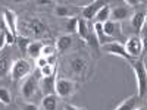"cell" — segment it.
I'll return each mask as SVG.
<instances>
[{"label":"cell","mask_w":147,"mask_h":110,"mask_svg":"<svg viewBox=\"0 0 147 110\" xmlns=\"http://www.w3.org/2000/svg\"><path fill=\"white\" fill-rule=\"evenodd\" d=\"M132 69L136 73V79H137V87H138V93L137 97L138 100L146 97V90H147V72H146V65H144V59L138 60V62L132 63Z\"/></svg>","instance_id":"1"},{"label":"cell","mask_w":147,"mask_h":110,"mask_svg":"<svg viewBox=\"0 0 147 110\" xmlns=\"http://www.w3.org/2000/svg\"><path fill=\"white\" fill-rule=\"evenodd\" d=\"M10 79L12 81H21L24 78L30 76L31 73V63L27 59H18L13 62V65L10 66Z\"/></svg>","instance_id":"2"},{"label":"cell","mask_w":147,"mask_h":110,"mask_svg":"<svg viewBox=\"0 0 147 110\" xmlns=\"http://www.w3.org/2000/svg\"><path fill=\"white\" fill-rule=\"evenodd\" d=\"M77 90V84L72 79L68 78H56V85H55V94L60 99H68L71 97Z\"/></svg>","instance_id":"3"},{"label":"cell","mask_w":147,"mask_h":110,"mask_svg":"<svg viewBox=\"0 0 147 110\" xmlns=\"http://www.w3.org/2000/svg\"><path fill=\"white\" fill-rule=\"evenodd\" d=\"M125 52L128 53V56L131 59H136V57H140L144 52V40H141L140 37L134 35V37H128L125 44Z\"/></svg>","instance_id":"4"},{"label":"cell","mask_w":147,"mask_h":110,"mask_svg":"<svg viewBox=\"0 0 147 110\" xmlns=\"http://www.w3.org/2000/svg\"><path fill=\"white\" fill-rule=\"evenodd\" d=\"M69 70L77 76H84L85 72H87V59L84 56L75 54L69 59Z\"/></svg>","instance_id":"5"},{"label":"cell","mask_w":147,"mask_h":110,"mask_svg":"<svg viewBox=\"0 0 147 110\" xmlns=\"http://www.w3.org/2000/svg\"><path fill=\"white\" fill-rule=\"evenodd\" d=\"M132 16V12L128 6L125 5H121V6H113L110 7V15H109V19L113 21V22H124L127 19H129Z\"/></svg>","instance_id":"6"},{"label":"cell","mask_w":147,"mask_h":110,"mask_svg":"<svg viewBox=\"0 0 147 110\" xmlns=\"http://www.w3.org/2000/svg\"><path fill=\"white\" fill-rule=\"evenodd\" d=\"M3 22H5V28L13 35V38L16 40V37H18V18H16V13L10 9H5L3 10Z\"/></svg>","instance_id":"7"},{"label":"cell","mask_w":147,"mask_h":110,"mask_svg":"<svg viewBox=\"0 0 147 110\" xmlns=\"http://www.w3.org/2000/svg\"><path fill=\"white\" fill-rule=\"evenodd\" d=\"M102 47H103V52H106V53H109V54L119 56V57H122V59H127V60H132V59L128 56V53L125 52V47H124V44L119 43V41H112V43H107V44H105V46H102Z\"/></svg>","instance_id":"8"},{"label":"cell","mask_w":147,"mask_h":110,"mask_svg":"<svg viewBox=\"0 0 147 110\" xmlns=\"http://www.w3.org/2000/svg\"><path fill=\"white\" fill-rule=\"evenodd\" d=\"M37 87H38V84H37V81L32 78V76H27V79L24 81V84L21 85V95L24 97V99H32L35 91H37Z\"/></svg>","instance_id":"9"},{"label":"cell","mask_w":147,"mask_h":110,"mask_svg":"<svg viewBox=\"0 0 147 110\" xmlns=\"http://www.w3.org/2000/svg\"><path fill=\"white\" fill-rule=\"evenodd\" d=\"M103 5H106V2H102V0H96V2L87 5L85 7L81 9V18L85 19V21H91V19H94L96 13L99 12V9H100Z\"/></svg>","instance_id":"10"},{"label":"cell","mask_w":147,"mask_h":110,"mask_svg":"<svg viewBox=\"0 0 147 110\" xmlns=\"http://www.w3.org/2000/svg\"><path fill=\"white\" fill-rule=\"evenodd\" d=\"M103 31L105 34L109 37V38H112L113 41L118 38V37H122V28H121V23L119 22H113V21H106L103 23Z\"/></svg>","instance_id":"11"},{"label":"cell","mask_w":147,"mask_h":110,"mask_svg":"<svg viewBox=\"0 0 147 110\" xmlns=\"http://www.w3.org/2000/svg\"><path fill=\"white\" fill-rule=\"evenodd\" d=\"M38 87L41 90V93L44 95H49V94H55V85H56V73H53V75L50 76H43L40 79Z\"/></svg>","instance_id":"12"},{"label":"cell","mask_w":147,"mask_h":110,"mask_svg":"<svg viewBox=\"0 0 147 110\" xmlns=\"http://www.w3.org/2000/svg\"><path fill=\"white\" fill-rule=\"evenodd\" d=\"M131 27L136 32L146 31V12H136L131 16Z\"/></svg>","instance_id":"13"},{"label":"cell","mask_w":147,"mask_h":110,"mask_svg":"<svg viewBox=\"0 0 147 110\" xmlns=\"http://www.w3.org/2000/svg\"><path fill=\"white\" fill-rule=\"evenodd\" d=\"M72 43H74L72 35H69V34L59 35L57 40H56V50H57L59 53H65V52H68L69 48H71Z\"/></svg>","instance_id":"14"},{"label":"cell","mask_w":147,"mask_h":110,"mask_svg":"<svg viewBox=\"0 0 147 110\" xmlns=\"http://www.w3.org/2000/svg\"><path fill=\"white\" fill-rule=\"evenodd\" d=\"M93 31H94V34H96V37H97V41H99L100 46H105V44H107V43H112V41H113L112 38H109V37L105 34V31H103V23L94 22Z\"/></svg>","instance_id":"15"},{"label":"cell","mask_w":147,"mask_h":110,"mask_svg":"<svg viewBox=\"0 0 147 110\" xmlns=\"http://www.w3.org/2000/svg\"><path fill=\"white\" fill-rule=\"evenodd\" d=\"M41 107L44 110H56V107H57V95L56 94L44 95L43 100H41Z\"/></svg>","instance_id":"16"},{"label":"cell","mask_w":147,"mask_h":110,"mask_svg":"<svg viewBox=\"0 0 147 110\" xmlns=\"http://www.w3.org/2000/svg\"><path fill=\"white\" fill-rule=\"evenodd\" d=\"M41 50H43V44L40 41H31V44L28 46L27 54L31 59H38L41 56Z\"/></svg>","instance_id":"17"},{"label":"cell","mask_w":147,"mask_h":110,"mask_svg":"<svg viewBox=\"0 0 147 110\" xmlns=\"http://www.w3.org/2000/svg\"><path fill=\"white\" fill-rule=\"evenodd\" d=\"M109 15H110V6H109V3H106L99 9V12L96 13L94 19H96L97 23H105L106 21H109Z\"/></svg>","instance_id":"18"},{"label":"cell","mask_w":147,"mask_h":110,"mask_svg":"<svg viewBox=\"0 0 147 110\" xmlns=\"http://www.w3.org/2000/svg\"><path fill=\"white\" fill-rule=\"evenodd\" d=\"M137 103H138V97H137V95H131L129 99L124 100V101H122L116 109H113V110H134V109L137 107Z\"/></svg>","instance_id":"19"},{"label":"cell","mask_w":147,"mask_h":110,"mask_svg":"<svg viewBox=\"0 0 147 110\" xmlns=\"http://www.w3.org/2000/svg\"><path fill=\"white\" fill-rule=\"evenodd\" d=\"M77 32H78V35L81 37L82 40H87V37H88V32H90V28H88V23H87V21H85V19H82L81 16L78 18Z\"/></svg>","instance_id":"20"},{"label":"cell","mask_w":147,"mask_h":110,"mask_svg":"<svg viewBox=\"0 0 147 110\" xmlns=\"http://www.w3.org/2000/svg\"><path fill=\"white\" fill-rule=\"evenodd\" d=\"M30 30L35 34V35H43L47 31V27L40 21V19H32L30 22Z\"/></svg>","instance_id":"21"},{"label":"cell","mask_w":147,"mask_h":110,"mask_svg":"<svg viewBox=\"0 0 147 110\" xmlns=\"http://www.w3.org/2000/svg\"><path fill=\"white\" fill-rule=\"evenodd\" d=\"M55 15L59 18H68V16L74 15V9H71L69 6H65V5H56Z\"/></svg>","instance_id":"22"},{"label":"cell","mask_w":147,"mask_h":110,"mask_svg":"<svg viewBox=\"0 0 147 110\" xmlns=\"http://www.w3.org/2000/svg\"><path fill=\"white\" fill-rule=\"evenodd\" d=\"M77 25H78V18H69L66 22H65V34H75L77 32Z\"/></svg>","instance_id":"23"},{"label":"cell","mask_w":147,"mask_h":110,"mask_svg":"<svg viewBox=\"0 0 147 110\" xmlns=\"http://www.w3.org/2000/svg\"><path fill=\"white\" fill-rule=\"evenodd\" d=\"M10 63H9V57L7 56H3V57H0V78H3L6 76L9 70H10Z\"/></svg>","instance_id":"24"},{"label":"cell","mask_w":147,"mask_h":110,"mask_svg":"<svg viewBox=\"0 0 147 110\" xmlns=\"http://www.w3.org/2000/svg\"><path fill=\"white\" fill-rule=\"evenodd\" d=\"M15 43L18 44L19 52H22V53H27V50H28V46L31 44V40L28 38V37H16Z\"/></svg>","instance_id":"25"},{"label":"cell","mask_w":147,"mask_h":110,"mask_svg":"<svg viewBox=\"0 0 147 110\" xmlns=\"http://www.w3.org/2000/svg\"><path fill=\"white\" fill-rule=\"evenodd\" d=\"M0 103L5 104V106H9V104L12 103L10 91H9V88H6V87H0Z\"/></svg>","instance_id":"26"},{"label":"cell","mask_w":147,"mask_h":110,"mask_svg":"<svg viewBox=\"0 0 147 110\" xmlns=\"http://www.w3.org/2000/svg\"><path fill=\"white\" fill-rule=\"evenodd\" d=\"M87 44L91 47V48H94V50H99V47H100V44H99V41H97V37H96V34H94V31H93V28H90V32H88V37H87Z\"/></svg>","instance_id":"27"},{"label":"cell","mask_w":147,"mask_h":110,"mask_svg":"<svg viewBox=\"0 0 147 110\" xmlns=\"http://www.w3.org/2000/svg\"><path fill=\"white\" fill-rule=\"evenodd\" d=\"M56 53V48L52 47V46H43V50H41V56L46 57V59H50L53 57Z\"/></svg>","instance_id":"28"},{"label":"cell","mask_w":147,"mask_h":110,"mask_svg":"<svg viewBox=\"0 0 147 110\" xmlns=\"http://www.w3.org/2000/svg\"><path fill=\"white\" fill-rule=\"evenodd\" d=\"M40 72H41L43 76H50V75H53V73H56V66H53V65H46L44 68L40 69Z\"/></svg>","instance_id":"29"},{"label":"cell","mask_w":147,"mask_h":110,"mask_svg":"<svg viewBox=\"0 0 147 110\" xmlns=\"http://www.w3.org/2000/svg\"><path fill=\"white\" fill-rule=\"evenodd\" d=\"M21 110H40V107L37 106L35 103H31V101H27V103H24Z\"/></svg>","instance_id":"30"},{"label":"cell","mask_w":147,"mask_h":110,"mask_svg":"<svg viewBox=\"0 0 147 110\" xmlns=\"http://www.w3.org/2000/svg\"><path fill=\"white\" fill-rule=\"evenodd\" d=\"M35 60H37V66H38L40 69H41V68H44L46 65H49L47 59H46V57H43V56H40L38 59H35Z\"/></svg>","instance_id":"31"},{"label":"cell","mask_w":147,"mask_h":110,"mask_svg":"<svg viewBox=\"0 0 147 110\" xmlns=\"http://www.w3.org/2000/svg\"><path fill=\"white\" fill-rule=\"evenodd\" d=\"M6 46V34L5 31H0V50Z\"/></svg>","instance_id":"32"},{"label":"cell","mask_w":147,"mask_h":110,"mask_svg":"<svg viewBox=\"0 0 147 110\" xmlns=\"http://www.w3.org/2000/svg\"><path fill=\"white\" fill-rule=\"evenodd\" d=\"M138 5H141V2H138V0H125V6H128L129 9L134 6H138Z\"/></svg>","instance_id":"33"},{"label":"cell","mask_w":147,"mask_h":110,"mask_svg":"<svg viewBox=\"0 0 147 110\" xmlns=\"http://www.w3.org/2000/svg\"><path fill=\"white\" fill-rule=\"evenodd\" d=\"M63 110H87V109H81V107H77V106H72V104H65L63 106Z\"/></svg>","instance_id":"34"},{"label":"cell","mask_w":147,"mask_h":110,"mask_svg":"<svg viewBox=\"0 0 147 110\" xmlns=\"http://www.w3.org/2000/svg\"><path fill=\"white\" fill-rule=\"evenodd\" d=\"M53 2H37V5H52Z\"/></svg>","instance_id":"35"},{"label":"cell","mask_w":147,"mask_h":110,"mask_svg":"<svg viewBox=\"0 0 147 110\" xmlns=\"http://www.w3.org/2000/svg\"><path fill=\"white\" fill-rule=\"evenodd\" d=\"M2 27H5V22H3V19H2V16H0V28Z\"/></svg>","instance_id":"36"},{"label":"cell","mask_w":147,"mask_h":110,"mask_svg":"<svg viewBox=\"0 0 147 110\" xmlns=\"http://www.w3.org/2000/svg\"><path fill=\"white\" fill-rule=\"evenodd\" d=\"M134 110H146V107H138V109H134Z\"/></svg>","instance_id":"37"}]
</instances>
